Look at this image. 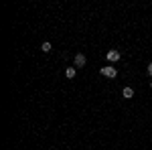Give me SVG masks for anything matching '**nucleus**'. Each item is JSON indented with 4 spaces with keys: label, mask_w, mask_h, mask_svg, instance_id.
Returning <instances> with one entry per match:
<instances>
[{
    "label": "nucleus",
    "mask_w": 152,
    "mask_h": 150,
    "mask_svg": "<svg viewBox=\"0 0 152 150\" xmlns=\"http://www.w3.org/2000/svg\"><path fill=\"white\" fill-rule=\"evenodd\" d=\"M120 57H122V55H120V51H118V49H110V51L105 53V59H107L110 63H116V61H120Z\"/></svg>",
    "instance_id": "1"
},
{
    "label": "nucleus",
    "mask_w": 152,
    "mask_h": 150,
    "mask_svg": "<svg viewBox=\"0 0 152 150\" xmlns=\"http://www.w3.org/2000/svg\"><path fill=\"white\" fill-rule=\"evenodd\" d=\"M102 75H104V77H110V79H114V77L118 75V71H116V67L107 65V67H104V69H102Z\"/></svg>",
    "instance_id": "2"
},
{
    "label": "nucleus",
    "mask_w": 152,
    "mask_h": 150,
    "mask_svg": "<svg viewBox=\"0 0 152 150\" xmlns=\"http://www.w3.org/2000/svg\"><path fill=\"white\" fill-rule=\"evenodd\" d=\"M73 63H75V67H85L87 59H85V55H83V53H77V55H75V59H73Z\"/></svg>",
    "instance_id": "3"
},
{
    "label": "nucleus",
    "mask_w": 152,
    "mask_h": 150,
    "mask_svg": "<svg viewBox=\"0 0 152 150\" xmlns=\"http://www.w3.org/2000/svg\"><path fill=\"white\" fill-rule=\"evenodd\" d=\"M122 95H124L126 100H130V97H134V89H132V87H124V89H122Z\"/></svg>",
    "instance_id": "4"
},
{
    "label": "nucleus",
    "mask_w": 152,
    "mask_h": 150,
    "mask_svg": "<svg viewBox=\"0 0 152 150\" xmlns=\"http://www.w3.org/2000/svg\"><path fill=\"white\" fill-rule=\"evenodd\" d=\"M65 77H67V79H73V77H75V67H69V69L65 71Z\"/></svg>",
    "instance_id": "5"
},
{
    "label": "nucleus",
    "mask_w": 152,
    "mask_h": 150,
    "mask_svg": "<svg viewBox=\"0 0 152 150\" xmlns=\"http://www.w3.org/2000/svg\"><path fill=\"white\" fill-rule=\"evenodd\" d=\"M41 49H43L45 53H49V51H51V43H49V41H45V43L41 45Z\"/></svg>",
    "instance_id": "6"
},
{
    "label": "nucleus",
    "mask_w": 152,
    "mask_h": 150,
    "mask_svg": "<svg viewBox=\"0 0 152 150\" xmlns=\"http://www.w3.org/2000/svg\"><path fill=\"white\" fill-rule=\"evenodd\" d=\"M146 71H148V75H152V63H148V69Z\"/></svg>",
    "instance_id": "7"
},
{
    "label": "nucleus",
    "mask_w": 152,
    "mask_h": 150,
    "mask_svg": "<svg viewBox=\"0 0 152 150\" xmlns=\"http://www.w3.org/2000/svg\"><path fill=\"white\" fill-rule=\"evenodd\" d=\"M150 85H152V83H150Z\"/></svg>",
    "instance_id": "8"
}]
</instances>
